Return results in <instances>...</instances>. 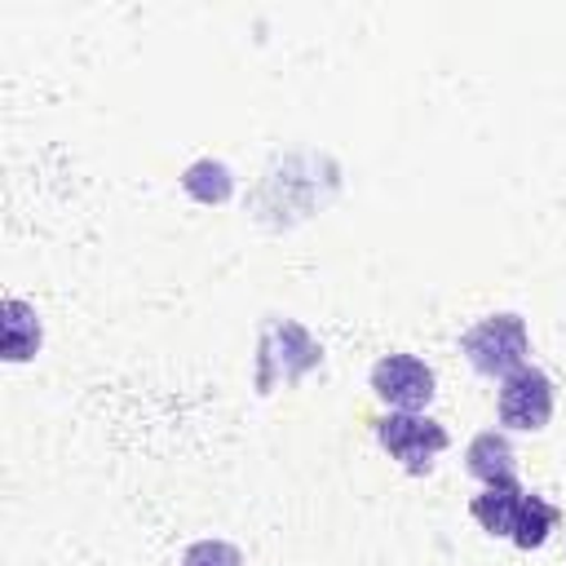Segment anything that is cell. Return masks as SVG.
Wrapping results in <instances>:
<instances>
[{
  "label": "cell",
  "instance_id": "obj_2",
  "mask_svg": "<svg viewBox=\"0 0 566 566\" xmlns=\"http://www.w3.org/2000/svg\"><path fill=\"white\" fill-rule=\"evenodd\" d=\"M376 442L407 473H429V464L447 451V429L424 411H385L376 420Z\"/></svg>",
  "mask_w": 566,
  "mask_h": 566
},
{
  "label": "cell",
  "instance_id": "obj_7",
  "mask_svg": "<svg viewBox=\"0 0 566 566\" xmlns=\"http://www.w3.org/2000/svg\"><path fill=\"white\" fill-rule=\"evenodd\" d=\"M557 504H548L544 495H522V509H517V522H513V544L517 548H544L548 544V535L557 531Z\"/></svg>",
  "mask_w": 566,
  "mask_h": 566
},
{
  "label": "cell",
  "instance_id": "obj_8",
  "mask_svg": "<svg viewBox=\"0 0 566 566\" xmlns=\"http://www.w3.org/2000/svg\"><path fill=\"white\" fill-rule=\"evenodd\" d=\"M181 566H243V553L226 539H195L181 553Z\"/></svg>",
  "mask_w": 566,
  "mask_h": 566
},
{
  "label": "cell",
  "instance_id": "obj_6",
  "mask_svg": "<svg viewBox=\"0 0 566 566\" xmlns=\"http://www.w3.org/2000/svg\"><path fill=\"white\" fill-rule=\"evenodd\" d=\"M464 469L486 486V482H504V478H517V451L509 442V433H478L469 447H464Z\"/></svg>",
  "mask_w": 566,
  "mask_h": 566
},
{
  "label": "cell",
  "instance_id": "obj_5",
  "mask_svg": "<svg viewBox=\"0 0 566 566\" xmlns=\"http://www.w3.org/2000/svg\"><path fill=\"white\" fill-rule=\"evenodd\" d=\"M522 495H526V486H522L517 478L486 482V486L469 500V513H473V522H478L486 535L509 539V535H513V522H517V509H522Z\"/></svg>",
  "mask_w": 566,
  "mask_h": 566
},
{
  "label": "cell",
  "instance_id": "obj_3",
  "mask_svg": "<svg viewBox=\"0 0 566 566\" xmlns=\"http://www.w3.org/2000/svg\"><path fill=\"white\" fill-rule=\"evenodd\" d=\"M495 407H500V424H504V429L535 433V429H544V424L553 420L557 385H553L548 371H539V367L526 363V367H517V371H509V376L500 380Z\"/></svg>",
  "mask_w": 566,
  "mask_h": 566
},
{
  "label": "cell",
  "instance_id": "obj_4",
  "mask_svg": "<svg viewBox=\"0 0 566 566\" xmlns=\"http://www.w3.org/2000/svg\"><path fill=\"white\" fill-rule=\"evenodd\" d=\"M371 394L389 411H424L433 402V367L407 349L385 354L371 367Z\"/></svg>",
  "mask_w": 566,
  "mask_h": 566
},
{
  "label": "cell",
  "instance_id": "obj_1",
  "mask_svg": "<svg viewBox=\"0 0 566 566\" xmlns=\"http://www.w3.org/2000/svg\"><path fill=\"white\" fill-rule=\"evenodd\" d=\"M460 349L469 358V367L478 376H509L517 367H526V354H531V332H526V318L522 314H486L478 318L464 336H460Z\"/></svg>",
  "mask_w": 566,
  "mask_h": 566
}]
</instances>
